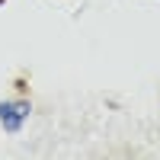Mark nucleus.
<instances>
[{"mask_svg": "<svg viewBox=\"0 0 160 160\" xmlns=\"http://www.w3.org/2000/svg\"><path fill=\"white\" fill-rule=\"evenodd\" d=\"M32 106L29 102H0V125H3V131H19L22 122L29 118Z\"/></svg>", "mask_w": 160, "mask_h": 160, "instance_id": "nucleus-1", "label": "nucleus"}]
</instances>
